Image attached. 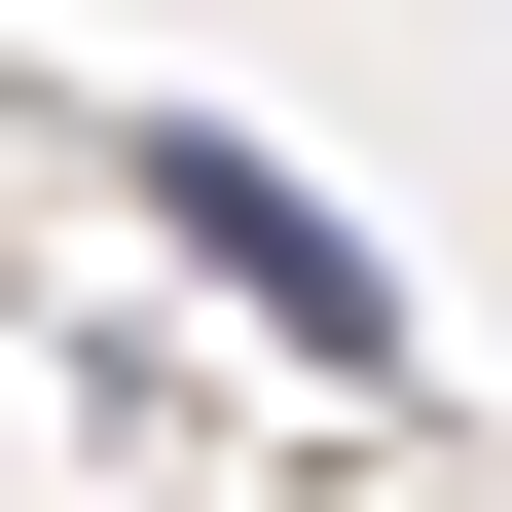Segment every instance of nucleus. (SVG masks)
Instances as JSON below:
<instances>
[{
    "mask_svg": "<svg viewBox=\"0 0 512 512\" xmlns=\"http://www.w3.org/2000/svg\"><path fill=\"white\" fill-rule=\"evenodd\" d=\"M147 183H183V256H220V293H256V330H293V366H403V293H366V220H330V183H256L220 110H183Z\"/></svg>",
    "mask_w": 512,
    "mask_h": 512,
    "instance_id": "obj_1",
    "label": "nucleus"
}]
</instances>
